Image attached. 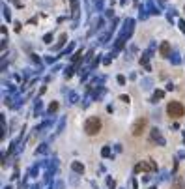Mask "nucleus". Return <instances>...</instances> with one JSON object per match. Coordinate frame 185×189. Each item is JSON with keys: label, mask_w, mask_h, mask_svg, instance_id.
<instances>
[{"label": "nucleus", "mask_w": 185, "mask_h": 189, "mask_svg": "<svg viewBox=\"0 0 185 189\" xmlns=\"http://www.w3.org/2000/svg\"><path fill=\"white\" fill-rule=\"evenodd\" d=\"M150 139H152L153 142H157L159 146H165V144H167V140H165V137L161 135V131H159L157 127H153L152 131H150Z\"/></svg>", "instance_id": "39448f33"}, {"label": "nucleus", "mask_w": 185, "mask_h": 189, "mask_svg": "<svg viewBox=\"0 0 185 189\" xmlns=\"http://www.w3.org/2000/svg\"><path fill=\"white\" fill-rule=\"evenodd\" d=\"M178 157H180V159H183V157H185V150L183 152H178Z\"/></svg>", "instance_id": "7c9ffc66"}, {"label": "nucleus", "mask_w": 185, "mask_h": 189, "mask_svg": "<svg viewBox=\"0 0 185 189\" xmlns=\"http://www.w3.org/2000/svg\"><path fill=\"white\" fill-rule=\"evenodd\" d=\"M167 112L170 114L172 118H182L185 114V107L180 103V101H170V103L167 105Z\"/></svg>", "instance_id": "f03ea898"}, {"label": "nucleus", "mask_w": 185, "mask_h": 189, "mask_svg": "<svg viewBox=\"0 0 185 189\" xmlns=\"http://www.w3.org/2000/svg\"><path fill=\"white\" fill-rule=\"evenodd\" d=\"M183 140H185V133H183Z\"/></svg>", "instance_id": "f704fd0d"}, {"label": "nucleus", "mask_w": 185, "mask_h": 189, "mask_svg": "<svg viewBox=\"0 0 185 189\" xmlns=\"http://www.w3.org/2000/svg\"><path fill=\"white\" fill-rule=\"evenodd\" d=\"M64 124H66V118H62V120L58 122V127H56V135H58V133H62V129H64Z\"/></svg>", "instance_id": "dca6fc26"}, {"label": "nucleus", "mask_w": 185, "mask_h": 189, "mask_svg": "<svg viewBox=\"0 0 185 189\" xmlns=\"http://www.w3.org/2000/svg\"><path fill=\"white\" fill-rule=\"evenodd\" d=\"M56 111H58V103H56V101H53V103L49 105V111H47V112L53 114V112H56Z\"/></svg>", "instance_id": "ddd939ff"}, {"label": "nucleus", "mask_w": 185, "mask_h": 189, "mask_svg": "<svg viewBox=\"0 0 185 189\" xmlns=\"http://www.w3.org/2000/svg\"><path fill=\"white\" fill-rule=\"evenodd\" d=\"M49 189H64V182H62V180H58V182L54 184V186H51Z\"/></svg>", "instance_id": "6ab92c4d"}, {"label": "nucleus", "mask_w": 185, "mask_h": 189, "mask_svg": "<svg viewBox=\"0 0 185 189\" xmlns=\"http://www.w3.org/2000/svg\"><path fill=\"white\" fill-rule=\"evenodd\" d=\"M159 53H161V56H165V58L172 56V47H170V43H168V41H163V43L159 45Z\"/></svg>", "instance_id": "0eeeda50"}, {"label": "nucleus", "mask_w": 185, "mask_h": 189, "mask_svg": "<svg viewBox=\"0 0 185 189\" xmlns=\"http://www.w3.org/2000/svg\"><path fill=\"white\" fill-rule=\"evenodd\" d=\"M47 152H49V146H47V144H39L36 148V155H41V153H47Z\"/></svg>", "instance_id": "9d476101"}, {"label": "nucleus", "mask_w": 185, "mask_h": 189, "mask_svg": "<svg viewBox=\"0 0 185 189\" xmlns=\"http://www.w3.org/2000/svg\"><path fill=\"white\" fill-rule=\"evenodd\" d=\"M155 172L157 171V165H155V161L153 159H146V161H142V163H139L135 167V172Z\"/></svg>", "instance_id": "7ed1b4c3"}, {"label": "nucleus", "mask_w": 185, "mask_h": 189, "mask_svg": "<svg viewBox=\"0 0 185 189\" xmlns=\"http://www.w3.org/2000/svg\"><path fill=\"white\" fill-rule=\"evenodd\" d=\"M32 189H41V186H39V184H36V186H34Z\"/></svg>", "instance_id": "2f4dec72"}, {"label": "nucleus", "mask_w": 185, "mask_h": 189, "mask_svg": "<svg viewBox=\"0 0 185 189\" xmlns=\"http://www.w3.org/2000/svg\"><path fill=\"white\" fill-rule=\"evenodd\" d=\"M84 131L88 135H97L101 131V120L97 116H90L88 120L84 122Z\"/></svg>", "instance_id": "f257e3e1"}, {"label": "nucleus", "mask_w": 185, "mask_h": 189, "mask_svg": "<svg viewBox=\"0 0 185 189\" xmlns=\"http://www.w3.org/2000/svg\"><path fill=\"white\" fill-rule=\"evenodd\" d=\"M178 25H180V28H182V32H185V23H183V21H180Z\"/></svg>", "instance_id": "c756f323"}, {"label": "nucleus", "mask_w": 185, "mask_h": 189, "mask_svg": "<svg viewBox=\"0 0 185 189\" xmlns=\"http://www.w3.org/2000/svg\"><path fill=\"white\" fill-rule=\"evenodd\" d=\"M71 168H73V172H77V174H82V172H84V165H82L81 161H73Z\"/></svg>", "instance_id": "1a4fd4ad"}, {"label": "nucleus", "mask_w": 185, "mask_h": 189, "mask_svg": "<svg viewBox=\"0 0 185 189\" xmlns=\"http://www.w3.org/2000/svg\"><path fill=\"white\" fill-rule=\"evenodd\" d=\"M71 2V17H73V21H75V25H77V19H79V0H69Z\"/></svg>", "instance_id": "6e6552de"}, {"label": "nucleus", "mask_w": 185, "mask_h": 189, "mask_svg": "<svg viewBox=\"0 0 185 189\" xmlns=\"http://www.w3.org/2000/svg\"><path fill=\"white\" fill-rule=\"evenodd\" d=\"M73 75V68H68L66 69V77H71Z\"/></svg>", "instance_id": "cd10ccee"}, {"label": "nucleus", "mask_w": 185, "mask_h": 189, "mask_svg": "<svg viewBox=\"0 0 185 189\" xmlns=\"http://www.w3.org/2000/svg\"><path fill=\"white\" fill-rule=\"evenodd\" d=\"M112 58H114V53H111V54H107V56H105V60H103V64H111V60H112Z\"/></svg>", "instance_id": "412c9836"}, {"label": "nucleus", "mask_w": 185, "mask_h": 189, "mask_svg": "<svg viewBox=\"0 0 185 189\" xmlns=\"http://www.w3.org/2000/svg\"><path fill=\"white\" fill-rule=\"evenodd\" d=\"M125 2H127V0H120V4H122V6H125Z\"/></svg>", "instance_id": "473e14b6"}, {"label": "nucleus", "mask_w": 185, "mask_h": 189, "mask_svg": "<svg viewBox=\"0 0 185 189\" xmlns=\"http://www.w3.org/2000/svg\"><path fill=\"white\" fill-rule=\"evenodd\" d=\"M66 39H68V36H66V34H62V36H60V39H58V43H56V47H54V49H62V45H64V43H66Z\"/></svg>", "instance_id": "9b49d317"}, {"label": "nucleus", "mask_w": 185, "mask_h": 189, "mask_svg": "<svg viewBox=\"0 0 185 189\" xmlns=\"http://www.w3.org/2000/svg\"><path fill=\"white\" fill-rule=\"evenodd\" d=\"M118 82H120V84H125V77L120 75V77H118Z\"/></svg>", "instance_id": "c85d7f7f"}, {"label": "nucleus", "mask_w": 185, "mask_h": 189, "mask_svg": "<svg viewBox=\"0 0 185 189\" xmlns=\"http://www.w3.org/2000/svg\"><path fill=\"white\" fill-rule=\"evenodd\" d=\"M81 56H82V51H77V53L71 56V62H73V64H75V62H79V60H81Z\"/></svg>", "instance_id": "2eb2a0df"}, {"label": "nucleus", "mask_w": 185, "mask_h": 189, "mask_svg": "<svg viewBox=\"0 0 185 189\" xmlns=\"http://www.w3.org/2000/svg\"><path fill=\"white\" fill-rule=\"evenodd\" d=\"M2 10H4V19H8V21H10V19H11V15H10V10H8V6H6V4L2 6Z\"/></svg>", "instance_id": "aec40b11"}, {"label": "nucleus", "mask_w": 185, "mask_h": 189, "mask_svg": "<svg viewBox=\"0 0 185 189\" xmlns=\"http://www.w3.org/2000/svg\"><path fill=\"white\" fill-rule=\"evenodd\" d=\"M165 96V92H163V90H157V92L155 94H153V97H152V101H157V99H161V97H163Z\"/></svg>", "instance_id": "4468645a"}, {"label": "nucleus", "mask_w": 185, "mask_h": 189, "mask_svg": "<svg viewBox=\"0 0 185 189\" xmlns=\"http://www.w3.org/2000/svg\"><path fill=\"white\" fill-rule=\"evenodd\" d=\"M43 41H45V43H51V41H53V34H45Z\"/></svg>", "instance_id": "b1692460"}, {"label": "nucleus", "mask_w": 185, "mask_h": 189, "mask_svg": "<svg viewBox=\"0 0 185 189\" xmlns=\"http://www.w3.org/2000/svg\"><path fill=\"white\" fill-rule=\"evenodd\" d=\"M79 101V96L75 92H69V103H77Z\"/></svg>", "instance_id": "f3484780"}, {"label": "nucleus", "mask_w": 185, "mask_h": 189, "mask_svg": "<svg viewBox=\"0 0 185 189\" xmlns=\"http://www.w3.org/2000/svg\"><path fill=\"white\" fill-rule=\"evenodd\" d=\"M38 172H39V165H34V167L28 171V176H30V178H34V176H38Z\"/></svg>", "instance_id": "f8f14e48"}, {"label": "nucleus", "mask_w": 185, "mask_h": 189, "mask_svg": "<svg viewBox=\"0 0 185 189\" xmlns=\"http://www.w3.org/2000/svg\"><path fill=\"white\" fill-rule=\"evenodd\" d=\"M73 47H75V43H69V45H68V49L64 51V54H69V53L73 51Z\"/></svg>", "instance_id": "393cba45"}, {"label": "nucleus", "mask_w": 185, "mask_h": 189, "mask_svg": "<svg viewBox=\"0 0 185 189\" xmlns=\"http://www.w3.org/2000/svg\"><path fill=\"white\" fill-rule=\"evenodd\" d=\"M92 56H94V51L90 49V51H88V54L84 56V58H86V62H90V60H92Z\"/></svg>", "instance_id": "a878e982"}, {"label": "nucleus", "mask_w": 185, "mask_h": 189, "mask_svg": "<svg viewBox=\"0 0 185 189\" xmlns=\"http://www.w3.org/2000/svg\"><path fill=\"white\" fill-rule=\"evenodd\" d=\"M142 88H150V84H152V79H144V81H142Z\"/></svg>", "instance_id": "5701e85b"}, {"label": "nucleus", "mask_w": 185, "mask_h": 189, "mask_svg": "<svg viewBox=\"0 0 185 189\" xmlns=\"http://www.w3.org/2000/svg\"><path fill=\"white\" fill-rule=\"evenodd\" d=\"M101 155H103V157H111V155H112V153H111V148L105 146L103 150H101Z\"/></svg>", "instance_id": "a211bd4d"}, {"label": "nucleus", "mask_w": 185, "mask_h": 189, "mask_svg": "<svg viewBox=\"0 0 185 189\" xmlns=\"http://www.w3.org/2000/svg\"><path fill=\"white\" fill-rule=\"evenodd\" d=\"M146 124H148V120L146 118H139V120L133 124V129H131V133L135 137H140L144 133V129H146Z\"/></svg>", "instance_id": "20e7f679"}, {"label": "nucleus", "mask_w": 185, "mask_h": 189, "mask_svg": "<svg viewBox=\"0 0 185 189\" xmlns=\"http://www.w3.org/2000/svg\"><path fill=\"white\" fill-rule=\"evenodd\" d=\"M96 10H97V11L103 10V0H96Z\"/></svg>", "instance_id": "4be33fe9"}, {"label": "nucleus", "mask_w": 185, "mask_h": 189, "mask_svg": "<svg viewBox=\"0 0 185 189\" xmlns=\"http://www.w3.org/2000/svg\"><path fill=\"white\" fill-rule=\"evenodd\" d=\"M133 25H135V21L133 19H125V23H124V30H122V39H125V38H129L133 34Z\"/></svg>", "instance_id": "423d86ee"}, {"label": "nucleus", "mask_w": 185, "mask_h": 189, "mask_svg": "<svg viewBox=\"0 0 185 189\" xmlns=\"http://www.w3.org/2000/svg\"><path fill=\"white\" fill-rule=\"evenodd\" d=\"M4 189H11V187H10V186H8V187H4Z\"/></svg>", "instance_id": "72a5a7b5"}, {"label": "nucleus", "mask_w": 185, "mask_h": 189, "mask_svg": "<svg viewBox=\"0 0 185 189\" xmlns=\"http://www.w3.org/2000/svg\"><path fill=\"white\" fill-rule=\"evenodd\" d=\"M170 58H172V62H174V64H180V58H178V54H176V53H174V54H172V56H170Z\"/></svg>", "instance_id": "bb28decb"}]
</instances>
